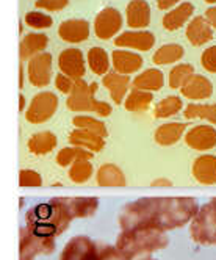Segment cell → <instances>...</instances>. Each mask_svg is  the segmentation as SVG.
<instances>
[{
    "mask_svg": "<svg viewBox=\"0 0 216 260\" xmlns=\"http://www.w3.org/2000/svg\"><path fill=\"white\" fill-rule=\"evenodd\" d=\"M199 207L194 198H142L125 206L119 215L122 231L141 226H155L171 231L190 222Z\"/></svg>",
    "mask_w": 216,
    "mask_h": 260,
    "instance_id": "6da1fadb",
    "label": "cell"
},
{
    "mask_svg": "<svg viewBox=\"0 0 216 260\" xmlns=\"http://www.w3.org/2000/svg\"><path fill=\"white\" fill-rule=\"evenodd\" d=\"M27 229L40 237L55 238L61 235L74 219L60 198H53L46 204L34 206L25 216Z\"/></svg>",
    "mask_w": 216,
    "mask_h": 260,
    "instance_id": "7a4b0ae2",
    "label": "cell"
},
{
    "mask_svg": "<svg viewBox=\"0 0 216 260\" xmlns=\"http://www.w3.org/2000/svg\"><path fill=\"white\" fill-rule=\"evenodd\" d=\"M165 232L166 231L155 226H141L122 231L118 237L116 246L129 257V260H133L138 255L151 254L154 251L166 248L169 241Z\"/></svg>",
    "mask_w": 216,
    "mask_h": 260,
    "instance_id": "3957f363",
    "label": "cell"
},
{
    "mask_svg": "<svg viewBox=\"0 0 216 260\" xmlns=\"http://www.w3.org/2000/svg\"><path fill=\"white\" fill-rule=\"evenodd\" d=\"M97 91V83H86L82 79L76 80L74 89L69 94L66 104L67 108L72 111H93L97 113L102 118L110 116L112 113V107L106 102H100L94 99V94Z\"/></svg>",
    "mask_w": 216,
    "mask_h": 260,
    "instance_id": "277c9868",
    "label": "cell"
},
{
    "mask_svg": "<svg viewBox=\"0 0 216 260\" xmlns=\"http://www.w3.org/2000/svg\"><path fill=\"white\" fill-rule=\"evenodd\" d=\"M190 234L197 245L214 246L216 245V206L208 202L197 210L191 219Z\"/></svg>",
    "mask_w": 216,
    "mask_h": 260,
    "instance_id": "5b68a950",
    "label": "cell"
},
{
    "mask_svg": "<svg viewBox=\"0 0 216 260\" xmlns=\"http://www.w3.org/2000/svg\"><path fill=\"white\" fill-rule=\"evenodd\" d=\"M58 108V98L50 91L36 94L25 113V119L31 124H43L49 121Z\"/></svg>",
    "mask_w": 216,
    "mask_h": 260,
    "instance_id": "8992f818",
    "label": "cell"
},
{
    "mask_svg": "<svg viewBox=\"0 0 216 260\" xmlns=\"http://www.w3.org/2000/svg\"><path fill=\"white\" fill-rule=\"evenodd\" d=\"M55 249L52 237H40L27 228L21 231V260H33L38 254H50Z\"/></svg>",
    "mask_w": 216,
    "mask_h": 260,
    "instance_id": "52a82bcc",
    "label": "cell"
},
{
    "mask_svg": "<svg viewBox=\"0 0 216 260\" xmlns=\"http://www.w3.org/2000/svg\"><path fill=\"white\" fill-rule=\"evenodd\" d=\"M28 80L36 88H43L50 83L52 79V55L47 52H41L30 58L27 66Z\"/></svg>",
    "mask_w": 216,
    "mask_h": 260,
    "instance_id": "ba28073f",
    "label": "cell"
},
{
    "mask_svg": "<svg viewBox=\"0 0 216 260\" xmlns=\"http://www.w3.org/2000/svg\"><path fill=\"white\" fill-rule=\"evenodd\" d=\"M99 251L93 240L88 237H74L70 238L63 252L60 260H97Z\"/></svg>",
    "mask_w": 216,
    "mask_h": 260,
    "instance_id": "9c48e42d",
    "label": "cell"
},
{
    "mask_svg": "<svg viewBox=\"0 0 216 260\" xmlns=\"http://www.w3.org/2000/svg\"><path fill=\"white\" fill-rule=\"evenodd\" d=\"M122 16L115 8H103L94 19V33L99 40H110L121 30Z\"/></svg>",
    "mask_w": 216,
    "mask_h": 260,
    "instance_id": "30bf717a",
    "label": "cell"
},
{
    "mask_svg": "<svg viewBox=\"0 0 216 260\" xmlns=\"http://www.w3.org/2000/svg\"><path fill=\"white\" fill-rule=\"evenodd\" d=\"M58 68L72 80H80L85 76V58L79 49H66L58 57Z\"/></svg>",
    "mask_w": 216,
    "mask_h": 260,
    "instance_id": "8fae6325",
    "label": "cell"
},
{
    "mask_svg": "<svg viewBox=\"0 0 216 260\" xmlns=\"http://www.w3.org/2000/svg\"><path fill=\"white\" fill-rule=\"evenodd\" d=\"M185 141L194 151H210L216 146V128L211 125H196L188 130Z\"/></svg>",
    "mask_w": 216,
    "mask_h": 260,
    "instance_id": "7c38bea8",
    "label": "cell"
},
{
    "mask_svg": "<svg viewBox=\"0 0 216 260\" xmlns=\"http://www.w3.org/2000/svg\"><path fill=\"white\" fill-rule=\"evenodd\" d=\"M118 47H129L139 52H148L155 44V36L151 31H124L115 40Z\"/></svg>",
    "mask_w": 216,
    "mask_h": 260,
    "instance_id": "4fadbf2b",
    "label": "cell"
},
{
    "mask_svg": "<svg viewBox=\"0 0 216 260\" xmlns=\"http://www.w3.org/2000/svg\"><path fill=\"white\" fill-rule=\"evenodd\" d=\"M89 24L85 19H69L64 21L60 28H58V35L60 38L66 43H72L77 44L82 41H86L89 38Z\"/></svg>",
    "mask_w": 216,
    "mask_h": 260,
    "instance_id": "5bb4252c",
    "label": "cell"
},
{
    "mask_svg": "<svg viewBox=\"0 0 216 260\" xmlns=\"http://www.w3.org/2000/svg\"><path fill=\"white\" fill-rule=\"evenodd\" d=\"M187 40L193 46H204L213 40V27L202 16H197L187 27Z\"/></svg>",
    "mask_w": 216,
    "mask_h": 260,
    "instance_id": "9a60e30c",
    "label": "cell"
},
{
    "mask_svg": "<svg viewBox=\"0 0 216 260\" xmlns=\"http://www.w3.org/2000/svg\"><path fill=\"white\" fill-rule=\"evenodd\" d=\"M182 94L187 99L191 101H201V99H208L213 92V85L210 83L208 79L204 76H193L187 80V83L180 88Z\"/></svg>",
    "mask_w": 216,
    "mask_h": 260,
    "instance_id": "2e32d148",
    "label": "cell"
},
{
    "mask_svg": "<svg viewBox=\"0 0 216 260\" xmlns=\"http://www.w3.org/2000/svg\"><path fill=\"white\" fill-rule=\"evenodd\" d=\"M127 24L132 28H146L151 24V7L146 0H132L125 10Z\"/></svg>",
    "mask_w": 216,
    "mask_h": 260,
    "instance_id": "e0dca14e",
    "label": "cell"
},
{
    "mask_svg": "<svg viewBox=\"0 0 216 260\" xmlns=\"http://www.w3.org/2000/svg\"><path fill=\"white\" fill-rule=\"evenodd\" d=\"M72 218H86L97 210V198H60Z\"/></svg>",
    "mask_w": 216,
    "mask_h": 260,
    "instance_id": "ac0fdd59",
    "label": "cell"
},
{
    "mask_svg": "<svg viewBox=\"0 0 216 260\" xmlns=\"http://www.w3.org/2000/svg\"><path fill=\"white\" fill-rule=\"evenodd\" d=\"M129 85H130V77L125 76V74L110 72V74H106V76H103V86L108 88L113 102L118 105L124 102L125 94H127V91H129Z\"/></svg>",
    "mask_w": 216,
    "mask_h": 260,
    "instance_id": "d6986e66",
    "label": "cell"
},
{
    "mask_svg": "<svg viewBox=\"0 0 216 260\" xmlns=\"http://www.w3.org/2000/svg\"><path fill=\"white\" fill-rule=\"evenodd\" d=\"M112 63H113L116 72L125 74V76L133 74L142 68L141 55L133 53V52H127V50H115L112 53Z\"/></svg>",
    "mask_w": 216,
    "mask_h": 260,
    "instance_id": "ffe728a7",
    "label": "cell"
},
{
    "mask_svg": "<svg viewBox=\"0 0 216 260\" xmlns=\"http://www.w3.org/2000/svg\"><path fill=\"white\" fill-rule=\"evenodd\" d=\"M193 176L197 182L204 185L216 183V157L201 155L199 158H196L193 163Z\"/></svg>",
    "mask_w": 216,
    "mask_h": 260,
    "instance_id": "44dd1931",
    "label": "cell"
},
{
    "mask_svg": "<svg viewBox=\"0 0 216 260\" xmlns=\"http://www.w3.org/2000/svg\"><path fill=\"white\" fill-rule=\"evenodd\" d=\"M194 13V7L190 2H184L178 7H175L174 10H171L169 13H166L163 16V27L168 31H175L182 25H185Z\"/></svg>",
    "mask_w": 216,
    "mask_h": 260,
    "instance_id": "7402d4cb",
    "label": "cell"
},
{
    "mask_svg": "<svg viewBox=\"0 0 216 260\" xmlns=\"http://www.w3.org/2000/svg\"><path fill=\"white\" fill-rule=\"evenodd\" d=\"M69 141H70V144L85 147V149L91 151V152H99L105 147L103 137H100L94 132H89V130H85V128L72 130L69 135Z\"/></svg>",
    "mask_w": 216,
    "mask_h": 260,
    "instance_id": "603a6c76",
    "label": "cell"
},
{
    "mask_svg": "<svg viewBox=\"0 0 216 260\" xmlns=\"http://www.w3.org/2000/svg\"><path fill=\"white\" fill-rule=\"evenodd\" d=\"M185 130H187V124L168 122V124H163L157 128L154 138L160 146H171V144H175L180 138H182Z\"/></svg>",
    "mask_w": 216,
    "mask_h": 260,
    "instance_id": "cb8c5ba5",
    "label": "cell"
},
{
    "mask_svg": "<svg viewBox=\"0 0 216 260\" xmlns=\"http://www.w3.org/2000/svg\"><path fill=\"white\" fill-rule=\"evenodd\" d=\"M47 36L43 33H30L27 35L25 38L21 41L19 46V53L22 60H30L33 58L34 55L41 53L46 47H47Z\"/></svg>",
    "mask_w": 216,
    "mask_h": 260,
    "instance_id": "d4e9b609",
    "label": "cell"
},
{
    "mask_svg": "<svg viewBox=\"0 0 216 260\" xmlns=\"http://www.w3.org/2000/svg\"><path fill=\"white\" fill-rule=\"evenodd\" d=\"M165 85L163 72L158 69H146L133 79V88L144 91H160Z\"/></svg>",
    "mask_w": 216,
    "mask_h": 260,
    "instance_id": "484cf974",
    "label": "cell"
},
{
    "mask_svg": "<svg viewBox=\"0 0 216 260\" xmlns=\"http://www.w3.org/2000/svg\"><path fill=\"white\" fill-rule=\"evenodd\" d=\"M152 101H154L152 91H144V89L135 88L130 94L124 99V107L127 111H132V113H142V111H146L151 107Z\"/></svg>",
    "mask_w": 216,
    "mask_h": 260,
    "instance_id": "4316f807",
    "label": "cell"
},
{
    "mask_svg": "<svg viewBox=\"0 0 216 260\" xmlns=\"http://www.w3.org/2000/svg\"><path fill=\"white\" fill-rule=\"evenodd\" d=\"M97 183L100 187H124L125 176L116 165H102L97 171Z\"/></svg>",
    "mask_w": 216,
    "mask_h": 260,
    "instance_id": "83f0119b",
    "label": "cell"
},
{
    "mask_svg": "<svg viewBox=\"0 0 216 260\" xmlns=\"http://www.w3.org/2000/svg\"><path fill=\"white\" fill-rule=\"evenodd\" d=\"M28 151L34 155H46L52 152L57 146V137L52 132H40L34 134L28 140Z\"/></svg>",
    "mask_w": 216,
    "mask_h": 260,
    "instance_id": "f1b7e54d",
    "label": "cell"
},
{
    "mask_svg": "<svg viewBox=\"0 0 216 260\" xmlns=\"http://www.w3.org/2000/svg\"><path fill=\"white\" fill-rule=\"evenodd\" d=\"M88 64L91 71L97 76H105L110 69V60H108V53L102 47H93L88 50Z\"/></svg>",
    "mask_w": 216,
    "mask_h": 260,
    "instance_id": "f546056e",
    "label": "cell"
},
{
    "mask_svg": "<svg viewBox=\"0 0 216 260\" xmlns=\"http://www.w3.org/2000/svg\"><path fill=\"white\" fill-rule=\"evenodd\" d=\"M93 158V152L85 149V147L80 146H74V147H64L61 149L57 155V163L63 168L66 166L76 163L77 160H91Z\"/></svg>",
    "mask_w": 216,
    "mask_h": 260,
    "instance_id": "4dcf8cb0",
    "label": "cell"
},
{
    "mask_svg": "<svg viewBox=\"0 0 216 260\" xmlns=\"http://www.w3.org/2000/svg\"><path fill=\"white\" fill-rule=\"evenodd\" d=\"M184 116L187 119H205L211 124H216V104H190L184 111Z\"/></svg>",
    "mask_w": 216,
    "mask_h": 260,
    "instance_id": "1f68e13d",
    "label": "cell"
},
{
    "mask_svg": "<svg viewBox=\"0 0 216 260\" xmlns=\"http://www.w3.org/2000/svg\"><path fill=\"white\" fill-rule=\"evenodd\" d=\"M185 55V50L182 46L178 44H165L161 46L155 55H154V63L155 64H171V63H175L178 61Z\"/></svg>",
    "mask_w": 216,
    "mask_h": 260,
    "instance_id": "d6a6232c",
    "label": "cell"
},
{
    "mask_svg": "<svg viewBox=\"0 0 216 260\" xmlns=\"http://www.w3.org/2000/svg\"><path fill=\"white\" fill-rule=\"evenodd\" d=\"M184 104L180 101V98L177 96H169L163 101H160L157 105H155V110H154V116L158 118V119H165V118H169V116H174L177 115L180 110H182Z\"/></svg>",
    "mask_w": 216,
    "mask_h": 260,
    "instance_id": "836d02e7",
    "label": "cell"
},
{
    "mask_svg": "<svg viewBox=\"0 0 216 260\" xmlns=\"http://www.w3.org/2000/svg\"><path fill=\"white\" fill-rule=\"evenodd\" d=\"M194 74V68L191 64H177L175 68H172V71L169 72V79L168 83L172 89H180L187 80Z\"/></svg>",
    "mask_w": 216,
    "mask_h": 260,
    "instance_id": "e575fe53",
    "label": "cell"
},
{
    "mask_svg": "<svg viewBox=\"0 0 216 260\" xmlns=\"http://www.w3.org/2000/svg\"><path fill=\"white\" fill-rule=\"evenodd\" d=\"M93 176V165L89 160H77L76 163L70 165L69 177L76 183H85Z\"/></svg>",
    "mask_w": 216,
    "mask_h": 260,
    "instance_id": "d590c367",
    "label": "cell"
},
{
    "mask_svg": "<svg viewBox=\"0 0 216 260\" xmlns=\"http://www.w3.org/2000/svg\"><path fill=\"white\" fill-rule=\"evenodd\" d=\"M72 122H74V125L77 128H85V130H89V132H94L100 137H106V127L103 122L91 118V116H76L74 119H72Z\"/></svg>",
    "mask_w": 216,
    "mask_h": 260,
    "instance_id": "8d00e7d4",
    "label": "cell"
},
{
    "mask_svg": "<svg viewBox=\"0 0 216 260\" xmlns=\"http://www.w3.org/2000/svg\"><path fill=\"white\" fill-rule=\"evenodd\" d=\"M24 22L36 30H43V28H49L53 24V19L46 14V13H40V11H28L24 17Z\"/></svg>",
    "mask_w": 216,
    "mask_h": 260,
    "instance_id": "74e56055",
    "label": "cell"
},
{
    "mask_svg": "<svg viewBox=\"0 0 216 260\" xmlns=\"http://www.w3.org/2000/svg\"><path fill=\"white\" fill-rule=\"evenodd\" d=\"M41 183H43V179L36 171L22 170L19 173V185L21 187H40Z\"/></svg>",
    "mask_w": 216,
    "mask_h": 260,
    "instance_id": "f35d334b",
    "label": "cell"
},
{
    "mask_svg": "<svg viewBox=\"0 0 216 260\" xmlns=\"http://www.w3.org/2000/svg\"><path fill=\"white\" fill-rule=\"evenodd\" d=\"M201 64L205 71L216 74V46L208 47L201 57Z\"/></svg>",
    "mask_w": 216,
    "mask_h": 260,
    "instance_id": "ab89813d",
    "label": "cell"
},
{
    "mask_svg": "<svg viewBox=\"0 0 216 260\" xmlns=\"http://www.w3.org/2000/svg\"><path fill=\"white\" fill-rule=\"evenodd\" d=\"M97 260H129V257L118 246H106L99 252Z\"/></svg>",
    "mask_w": 216,
    "mask_h": 260,
    "instance_id": "60d3db41",
    "label": "cell"
},
{
    "mask_svg": "<svg viewBox=\"0 0 216 260\" xmlns=\"http://www.w3.org/2000/svg\"><path fill=\"white\" fill-rule=\"evenodd\" d=\"M67 4H69V0H36L34 7L43 8L46 11H60L66 8Z\"/></svg>",
    "mask_w": 216,
    "mask_h": 260,
    "instance_id": "b9f144b4",
    "label": "cell"
},
{
    "mask_svg": "<svg viewBox=\"0 0 216 260\" xmlns=\"http://www.w3.org/2000/svg\"><path fill=\"white\" fill-rule=\"evenodd\" d=\"M55 85L58 88L60 92H63V94H70L72 89H74V85H76V80L72 82L70 77H67L66 74H58L57 79H55Z\"/></svg>",
    "mask_w": 216,
    "mask_h": 260,
    "instance_id": "7bdbcfd3",
    "label": "cell"
},
{
    "mask_svg": "<svg viewBox=\"0 0 216 260\" xmlns=\"http://www.w3.org/2000/svg\"><path fill=\"white\" fill-rule=\"evenodd\" d=\"M205 19H207L208 24L216 30V5L211 7V8H208V10L205 11Z\"/></svg>",
    "mask_w": 216,
    "mask_h": 260,
    "instance_id": "ee69618b",
    "label": "cell"
},
{
    "mask_svg": "<svg viewBox=\"0 0 216 260\" xmlns=\"http://www.w3.org/2000/svg\"><path fill=\"white\" fill-rule=\"evenodd\" d=\"M178 2H180V0H157V7L160 10H169L174 5H177Z\"/></svg>",
    "mask_w": 216,
    "mask_h": 260,
    "instance_id": "f6af8a7d",
    "label": "cell"
},
{
    "mask_svg": "<svg viewBox=\"0 0 216 260\" xmlns=\"http://www.w3.org/2000/svg\"><path fill=\"white\" fill-rule=\"evenodd\" d=\"M24 107H25V98L21 94V96H19V110L22 111V110H24Z\"/></svg>",
    "mask_w": 216,
    "mask_h": 260,
    "instance_id": "bcb514c9",
    "label": "cell"
},
{
    "mask_svg": "<svg viewBox=\"0 0 216 260\" xmlns=\"http://www.w3.org/2000/svg\"><path fill=\"white\" fill-rule=\"evenodd\" d=\"M154 185H171L169 180H165V179H161V180H155Z\"/></svg>",
    "mask_w": 216,
    "mask_h": 260,
    "instance_id": "7dc6e473",
    "label": "cell"
},
{
    "mask_svg": "<svg viewBox=\"0 0 216 260\" xmlns=\"http://www.w3.org/2000/svg\"><path fill=\"white\" fill-rule=\"evenodd\" d=\"M207 4H216V0H205Z\"/></svg>",
    "mask_w": 216,
    "mask_h": 260,
    "instance_id": "c3c4849f",
    "label": "cell"
},
{
    "mask_svg": "<svg viewBox=\"0 0 216 260\" xmlns=\"http://www.w3.org/2000/svg\"><path fill=\"white\" fill-rule=\"evenodd\" d=\"M210 202H213V204H214V206H216V198H213V199H211Z\"/></svg>",
    "mask_w": 216,
    "mask_h": 260,
    "instance_id": "681fc988",
    "label": "cell"
},
{
    "mask_svg": "<svg viewBox=\"0 0 216 260\" xmlns=\"http://www.w3.org/2000/svg\"><path fill=\"white\" fill-rule=\"evenodd\" d=\"M144 260H155V258H151V257H148V258H144Z\"/></svg>",
    "mask_w": 216,
    "mask_h": 260,
    "instance_id": "f907efd6",
    "label": "cell"
}]
</instances>
